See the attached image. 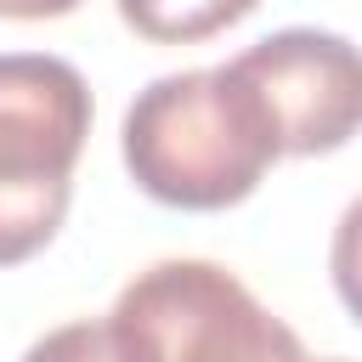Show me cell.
Masks as SVG:
<instances>
[{
    "mask_svg": "<svg viewBox=\"0 0 362 362\" xmlns=\"http://www.w3.org/2000/svg\"><path fill=\"white\" fill-rule=\"evenodd\" d=\"M79 0H0V17H17V23H45V17H68Z\"/></svg>",
    "mask_w": 362,
    "mask_h": 362,
    "instance_id": "ba28073f",
    "label": "cell"
},
{
    "mask_svg": "<svg viewBox=\"0 0 362 362\" xmlns=\"http://www.w3.org/2000/svg\"><path fill=\"white\" fill-rule=\"evenodd\" d=\"M107 328L130 362H311L300 334L215 260H153L119 288Z\"/></svg>",
    "mask_w": 362,
    "mask_h": 362,
    "instance_id": "3957f363",
    "label": "cell"
},
{
    "mask_svg": "<svg viewBox=\"0 0 362 362\" xmlns=\"http://www.w3.org/2000/svg\"><path fill=\"white\" fill-rule=\"evenodd\" d=\"M328 272H334V294H339V305L362 322V192H356V198L339 209V221H334Z\"/></svg>",
    "mask_w": 362,
    "mask_h": 362,
    "instance_id": "52a82bcc",
    "label": "cell"
},
{
    "mask_svg": "<svg viewBox=\"0 0 362 362\" xmlns=\"http://www.w3.org/2000/svg\"><path fill=\"white\" fill-rule=\"evenodd\" d=\"M232 74L255 90L277 153H334L362 130V45L328 28H277L232 57Z\"/></svg>",
    "mask_w": 362,
    "mask_h": 362,
    "instance_id": "277c9868",
    "label": "cell"
},
{
    "mask_svg": "<svg viewBox=\"0 0 362 362\" xmlns=\"http://www.w3.org/2000/svg\"><path fill=\"white\" fill-rule=\"evenodd\" d=\"M85 136V74L45 51H0V266H17L57 238Z\"/></svg>",
    "mask_w": 362,
    "mask_h": 362,
    "instance_id": "7a4b0ae2",
    "label": "cell"
},
{
    "mask_svg": "<svg viewBox=\"0 0 362 362\" xmlns=\"http://www.w3.org/2000/svg\"><path fill=\"white\" fill-rule=\"evenodd\" d=\"M260 0H119L124 28L153 45H198L232 23H243Z\"/></svg>",
    "mask_w": 362,
    "mask_h": 362,
    "instance_id": "5b68a950",
    "label": "cell"
},
{
    "mask_svg": "<svg viewBox=\"0 0 362 362\" xmlns=\"http://www.w3.org/2000/svg\"><path fill=\"white\" fill-rule=\"evenodd\" d=\"M322 362H345V356H322Z\"/></svg>",
    "mask_w": 362,
    "mask_h": 362,
    "instance_id": "9c48e42d",
    "label": "cell"
},
{
    "mask_svg": "<svg viewBox=\"0 0 362 362\" xmlns=\"http://www.w3.org/2000/svg\"><path fill=\"white\" fill-rule=\"evenodd\" d=\"M23 362H130V356L113 339L107 317H79V322H62V328L40 334L23 351Z\"/></svg>",
    "mask_w": 362,
    "mask_h": 362,
    "instance_id": "8992f818",
    "label": "cell"
},
{
    "mask_svg": "<svg viewBox=\"0 0 362 362\" xmlns=\"http://www.w3.org/2000/svg\"><path fill=\"white\" fill-rule=\"evenodd\" d=\"M119 147L130 181L170 209L243 204L283 158L255 90L232 74V62L158 74L124 107Z\"/></svg>",
    "mask_w": 362,
    "mask_h": 362,
    "instance_id": "6da1fadb",
    "label": "cell"
}]
</instances>
